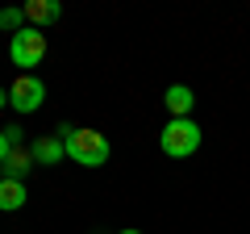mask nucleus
Masks as SVG:
<instances>
[{"label":"nucleus","instance_id":"f257e3e1","mask_svg":"<svg viewBox=\"0 0 250 234\" xmlns=\"http://www.w3.org/2000/svg\"><path fill=\"white\" fill-rule=\"evenodd\" d=\"M62 146H67V155H71L80 167H104L108 163V138L100 134V130H71L62 126Z\"/></svg>","mask_w":250,"mask_h":234},{"label":"nucleus","instance_id":"f03ea898","mask_svg":"<svg viewBox=\"0 0 250 234\" xmlns=\"http://www.w3.org/2000/svg\"><path fill=\"white\" fill-rule=\"evenodd\" d=\"M159 146L171 159H184V155H192L200 146V126L192 117H171L167 126H163V134H159Z\"/></svg>","mask_w":250,"mask_h":234},{"label":"nucleus","instance_id":"7ed1b4c3","mask_svg":"<svg viewBox=\"0 0 250 234\" xmlns=\"http://www.w3.org/2000/svg\"><path fill=\"white\" fill-rule=\"evenodd\" d=\"M9 59L17 67H38L46 59V34L42 29H17L9 42Z\"/></svg>","mask_w":250,"mask_h":234},{"label":"nucleus","instance_id":"20e7f679","mask_svg":"<svg viewBox=\"0 0 250 234\" xmlns=\"http://www.w3.org/2000/svg\"><path fill=\"white\" fill-rule=\"evenodd\" d=\"M42 100H46V84L38 80V75L21 71L17 80H13V88H9V105L17 109V113H34Z\"/></svg>","mask_w":250,"mask_h":234},{"label":"nucleus","instance_id":"39448f33","mask_svg":"<svg viewBox=\"0 0 250 234\" xmlns=\"http://www.w3.org/2000/svg\"><path fill=\"white\" fill-rule=\"evenodd\" d=\"M29 155H34V163H46V167H50V163H59L62 155H67V146H62V138H34V146H29Z\"/></svg>","mask_w":250,"mask_h":234},{"label":"nucleus","instance_id":"423d86ee","mask_svg":"<svg viewBox=\"0 0 250 234\" xmlns=\"http://www.w3.org/2000/svg\"><path fill=\"white\" fill-rule=\"evenodd\" d=\"M25 17L34 21V25H54V21L62 17V4H59V0H29Z\"/></svg>","mask_w":250,"mask_h":234},{"label":"nucleus","instance_id":"0eeeda50","mask_svg":"<svg viewBox=\"0 0 250 234\" xmlns=\"http://www.w3.org/2000/svg\"><path fill=\"white\" fill-rule=\"evenodd\" d=\"M29 201V192H25V184L21 180H13V176H0V209H21Z\"/></svg>","mask_w":250,"mask_h":234},{"label":"nucleus","instance_id":"6e6552de","mask_svg":"<svg viewBox=\"0 0 250 234\" xmlns=\"http://www.w3.org/2000/svg\"><path fill=\"white\" fill-rule=\"evenodd\" d=\"M163 100H167L171 117H188V113H192V105H196V96H192V88H188V84H171Z\"/></svg>","mask_w":250,"mask_h":234},{"label":"nucleus","instance_id":"1a4fd4ad","mask_svg":"<svg viewBox=\"0 0 250 234\" xmlns=\"http://www.w3.org/2000/svg\"><path fill=\"white\" fill-rule=\"evenodd\" d=\"M29 163H34V155H29L25 146H13V155L4 159V176H13V180H25Z\"/></svg>","mask_w":250,"mask_h":234},{"label":"nucleus","instance_id":"9d476101","mask_svg":"<svg viewBox=\"0 0 250 234\" xmlns=\"http://www.w3.org/2000/svg\"><path fill=\"white\" fill-rule=\"evenodd\" d=\"M25 21V9H0V29H17Z\"/></svg>","mask_w":250,"mask_h":234},{"label":"nucleus","instance_id":"9b49d317","mask_svg":"<svg viewBox=\"0 0 250 234\" xmlns=\"http://www.w3.org/2000/svg\"><path fill=\"white\" fill-rule=\"evenodd\" d=\"M13 146H17V142L9 138V130H0V167H4V159L13 155Z\"/></svg>","mask_w":250,"mask_h":234},{"label":"nucleus","instance_id":"f8f14e48","mask_svg":"<svg viewBox=\"0 0 250 234\" xmlns=\"http://www.w3.org/2000/svg\"><path fill=\"white\" fill-rule=\"evenodd\" d=\"M4 100H9V92H4V88H0V105H4Z\"/></svg>","mask_w":250,"mask_h":234},{"label":"nucleus","instance_id":"ddd939ff","mask_svg":"<svg viewBox=\"0 0 250 234\" xmlns=\"http://www.w3.org/2000/svg\"><path fill=\"white\" fill-rule=\"evenodd\" d=\"M121 234H142V230H121Z\"/></svg>","mask_w":250,"mask_h":234}]
</instances>
